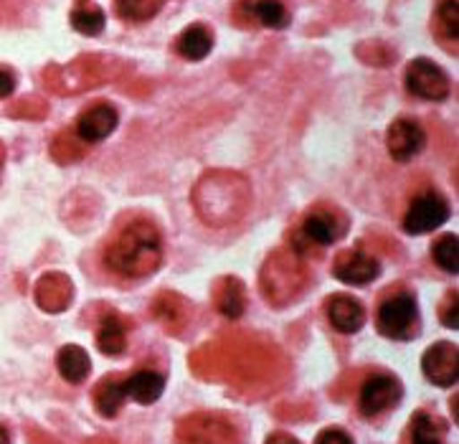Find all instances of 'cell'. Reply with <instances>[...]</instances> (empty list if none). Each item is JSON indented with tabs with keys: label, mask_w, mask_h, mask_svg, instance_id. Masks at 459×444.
<instances>
[{
	"label": "cell",
	"mask_w": 459,
	"mask_h": 444,
	"mask_svg": "<svg viewBox=\"0 0 459 444\" xmlns=\"http://www.w3.org/2000/svg\"><path fill=\"white\" fill-rule=\"evenodd\" d=\"M125 379L127 376H122V373H109V376H104L102 381L94 386L91 401H94V409L104 419L117 416L119 409H122V401L127 399V394H125Z\"/></svg>",
	"instance_id": "ffe728a7"
},
{
	"label": "cell",
	"mask_w": 459,
	"mask_h": 444,
	"mask_svg": "<svg viewBox=\"0 0 459 444\" xmlns=\"http://www.w3.org/2000/svg\"><path fill=\"white\" fill-rule=\"evenodd\" d=\"M130 72V64L109 54H82L69 64H48L44 69V87L59 97H74L90 89L109 84Z\"/></svg>",
	"instance_id": "277c9868"
},
{
	"label": "cell",
	"mask_w": 459,
	"mask_h": 444,
	"mask_svg": "<svg viewBox=\"0 0 459 444\" xmlns=\"http://www.w3.org/2000/svg\"><path fill=\"white\" fill-rule=\"evenodd\" d=\"M356 54L360 57V61L376 64V66H388L396 61V51L391 46L381 44V41H366V44L358 46Z\"/></svg>",
	"instance_id": "d6a6232c"
},
{
	"label": "cell",
	"mask_w": 459,
	"mask_h": 444,
	"mask_svg": "<svg viewBox=\"0 0 459 444\" xmlns=\"http://www.w3.org/2000/svg\"><path fill=\"white\" fill-rule=\"evenodd\" d=\"M446 424L429 412H416L411 416V442L414 444H445Z\"/></svg>",
	"instance_id": "4316f807"
},
{
	"label": "cell",
	"mask_w": 459,
	"mask_h": 444,
	"mask_svg": "<svg viewBox=\"0 0 459 444\" xmlns=\"http://www.w3.org/2000/svg\"><path fill=\"white\" fill-rule=\"evenodd\" d=\"M434 33L439 36V41L457 54V39H459V8L457 3H439L437 13H434Z\"/></svg>",
	"instance_id": "484cf974"
},
{
	"label": "cell",
	"mask_w": 459,
	"mask_h": 444,
	"mask_svg": "<svg viewBox=\"0 0 459 444\" xmlns=\"http://www.w3.org/2000/svg\"><path fill=\"white\" fill-rule=\"evenodd\" d=\"M274 348L259 345L249 338L213 341L191 355V369L201 379L226 381L237 386H256L274 376Z\"/></svg>",
	"instance_id": "6da1fadb"
},
{
	"label": "cell",
	"mask_w": 459,
	"mask_h": 444,
	"mask_svg": "<svg viewBox=\"0 0 459 444\" xmlns=\"http://www.w3.org/2000/svg\"><path fill=\"white\" fill-rule=\"evenodd\" d=\"M345 234H348V216L338 206H327V204L310 208L302 219V229H299V237L307 239L310 244H317V247L335 244Z\"/></svg>",
	"instance_id": "ba28073f"
},
{
	"label": "cell",
	"mask_w": 459,
	"mask_h": 444,
	"mask_svg": "<svg viewBox=\"0 0 459 444\" xmlns=\"http://www.w3.org/2000/svg\"><path fill=\"white\" fill-rule=\"evenodd\" d=\"M178 444H241L237 424L219 412H195L183 416L176 427Z\"/></svg>",
	"instance_id": "8992f818"
},
{
	"label": "cell",
	"mask_w": 459,
	"mask_h": 444,
	"mask_svg": "<svg viewBox=\"0 0 459 444\" xmlns=\"http://www.w3.org/2000/svg\"><path fill=\"white\" fill-rule=\"evenodd\" d=\"M376 327L384 338L391 341H411L419 335V308L411 292L399 290L385 297L376 312Z\"/></svg>",
	"instance_id": "52a82bcc"
},
{
	"label": "cell",
	"mask_w": 459,
	"mask_h": 444,
	"mask_svg": "<svg viewBox=\"0 0 459 444\" xmlns=\"http://www.w3.org/2000/svg\"><path fill=\"white\" fill-rule=\"evenodd\" d=\"M0 444H11V434L5 427H0Z\"/></svg>",
	"instance_id": "ab89813d"
},
{
	"label": "cell",
	"mask_w": 459,
	"mask_h": 444,
	"mask_svg": "<svg viewBox=\"0 0 459 444\" xmlns=\"http://www.w3.org/2000/svg\"><path fill=\"white\" fill-rule=\"evenodd\" d=\"M152 315L165 327V333L180 335L191 326V302L178 292H160L152 300Z\"/></svg>",
	"instance_id": "ac0fdd59"
},
{
	"label": "cell",
	"mask_w": 459,
	"mask_h": 444,
	"mask_svg": "<svg viewBox=\"0 0 459 444\" xmlns=\"http://www.w3.org/2000/svg\"><path fill=\"white\" fill-rule=\"evenodd\" d=\"M191 204L206 226H231L252 208V186L237 170H208L198 178Z\"/></svg>",
	"instance_id": "7a4b0ae2"
},
{
	"label": "cell",
	"mask_w": 459,
	"mask_h": 444,
	"mask_svg": "<svg viewBox=\"0 0 459 444\" xmlns=\"http://www.w3.org/2000/svg\"><path fill=\"white\" fill-rule=\"evenodd\" d=\"M84 444H115L112 440H107V437H91V440H87Z\"/></svg>",
	"instance_id": "f35d334b"
},
{
	"label": "cell",
	"mask_w": 459,
	"mask_h": 444,
	"mask_svg": "<svg viewBox=\"0 0 459 444\" xmlns=\"http://www.w3.org/2000/svg\"><path fill=\"white\" fill-rule=\"evenodd\" d=\"M247 8L254 23L267 26V29H284L292 21L284 3H247Z\"/></svg>",
	"instance_id": "f1b7e54d"
},
{
	"label": "cell",
	"mask_w": 459,
	"mask_h": 444,
	"mask_svg": "<svg viewBox=\"0 0 459 444\" xmlns=\"http://www.w3.org/2000/svg\"><path fill=\"white\" fill-rule=\"evenodd\" d=\"M424 145H427V133L416 119L399 118L391 122L385 133V148L396 163H409L424 150Z\"/></svg>",
	"instance_id": "7c38bea8"
},
{
	"label": "cell",
	"mask_w": 459,
	"mask_h": 444,
	"mask_svg": "<svg viewBox=\"0 0 459 444\" xmlns=\"http://www.w3.org/2000/svg\"><path fill=\"white\" fill-rule=\"evenodd\" d=\"M48 152H51V158L59 165H72L79 163V161L90 152V145H87L84 140H79V135H76L74 127H72V130H61V133L51 140Z\"/></svg>",
	"instance_id": "d4e9b609"
},
{
	"label": "cell",
	"mask_w": 459,
	"mask_h": 444,
	"mask_svg": "<svg viewBox=\"0 0 459 444\" xmlns=\"http://www.w3.org/2000/svg\"><path fill=\"white\" fill-rule=\"evenodd\" d=\"M74 300V282L64 272H46L36 282V302L44 312H64Z\"/></svg>",
	"instance_id": "2e32d148"
},
{
	"label": "cell",
	"mask_w": 459,
	"mask_h": 444,
	"mask_svg": "<svg viewBox=\"0 0 459 444\" xmlns=\"http://www.w3.org/2000/svg\"><path fill=\"white\" fill-rule=\"evenodd\" d=\"M449 219V204L442 193L427 191L416 196L403 216L406 234H429Z\"/></svg>",
	"instance_id": "8fae6325"
},
{
	"label": "cell",
	"mask_w": 459,
	"mask_h": 444,
	"mask_svg": "<svg viewBox=\"0 0 459 444\" xmlns=\"http://www.w3.org/2000/svg\"><path fill=\"white\" fill-rule=\"evenodd\" d=\"M15 89V74L11 69H5V66H0V100H5V97H11Z\"/></svg>",
	"instance_id": "d590c367"
},
{
	"label": "cell",
	"mask_w": 459,
	"mask_h": 444,
	"mask_svg": "<svg viewBox=\"0 0 459 444\" xmlns=\"http://www.w3.org/2000/svg\"><path fill=\"white\" fill-rule=\"evenodd\" d=\"M315 444H353V440H351L348 431L330 427V430H323L315 437Z\"/></svg>",
	"instance_id": "e575fe53"
},
{
	"label": "cell",
	"mask_w": 459,
	"mask_h": 444,
	"mask_svg": "<svg viewBox=\"0 0 459 444\" xmlns=\"http://www.w3.org/2000/svg\"><path fill=\"white\" fill-rule=\"evenodd\" d=\"M165 379L155 370H134L133 376L125 379V394L143 406H150L163 396Z\"/></svg>",
	"instance_id": "44dd1931"
},
{
	"label": "cell",
	"mask_w": 459,
	"mask_h": 444,
	"mask_svg": "<svg viewBox=\"0 0 459 444\" xmlns=\"http://www.w3.org/2000/svg\"><path fill=\"white\" fill-rule=\"evenodd\" d=\"M117 122L119 115L112 104H91L90 109H84L79 115V119H76L74 133L79 135V140H84L87 145H91V143H102V140H107L109 135L115 133Z\"/></svg>",
	"instance_id": "9a60e30c"
},
{
	"label": "cell",
	"mask_w": 459,
	"mask_h": 444,
	"mask_svg": "<svg viewBox=\"0 0 459 444\" xmlns=\"http://www.w3.org/2000/svg\"><path fill=\"white\" fill-rule=\"evenodd\" d=\"M8 115L13 119H30L39 122L48 115V102L41 97H21L15 102L8 104Z\"/></svg>",
	"instance_id": "1f68e13d"
},
{
	"label": "cell",
	"mask_w": 459,
	"mask_h": 444,
	"mask_svg": "<svg viewBox=\"0 0 459 444\" xmlns=\"http://www.w3.org/2000/svg\"><path fill=\"white\" fill-rule=\"evenodd\" d=\"M378 274H381V262L363 249H345L333 262V277L345 284H353V287H363L376 280Z\"/></svg>",
	"instance_id": "4fadbf2b"
},
{
	"label": "cell",
	"mask_w": 459,
	"mask_h": 444,
	"mask_svg": "<svg viewBox=\"0 0 459 444\" xmlns=\"http://www.w3.org/2000/svg\"><path fill=\"white\" fill-rule=\"evenodd\" d=\"M431 257L439 269H445L449 274H457L459 272V239L455 234H445L434 241L431 247Z\"/></svg>",
	"instance_id": "4dcf8cb0"
},
{
	"label": "cell",
	"mask_w": 459,
	"mask_h": 444,
	"mask_svg": "<svg viewBox=\"0 0 459 444\" xmlns=\"http://www.w3.org/2000/svg\"><path fill=\"white\" fill-rule=\"evenodd\" d=\"M211 297H213L216 310L229 320H238L247 310V292H244V284L238 277H221L213 282Z\"/></svg>",
	"instance_id": "d6986e66"
},
{
	"label": "cell",
	"mask_w": 459,
	"mask_h": 444,
	"mask_svg": "<svg viewBox=\"0 0 459 444\" xmlns=\"http://www.w3.org/2000/svg\"><path fill=\"white\" fill-rule=\"evenodd\" d=\"M163 262V237L150 219L122 226L104 249V265L119 277L143 280Z\"/></svg>",
	"instance_id": "3957f363"
},
{
	"label": "cell",
	"mask_w": 459,
	"mask_h": 444,
	"mask_svg": "<svg viewBox=\"0 0 459 444\" xmlns=\"http://www.w3.org/2000/svg\"><path fill=\"white\" fill-rule=\"evenodd\" d=\"M56 366H59V373L64 381H69V384H84L91 370V358L82 345L69 343V345H64L59 353H56Z\"/></svg>",
	"instance_id": "603a6c76"
},
{
	"label": "cell",
	"mask_w": 459,
	"mask_h": 444,
	"mask_svg": "<svg viewBox=\"0 0 459 444\" xmlns=\"http://www.w3.org/2000/svg\"><path fill=\"white\" fill-rule=\"evenodd\" d=\"M3 165H5V145L0 143V170H3Z\"/></svg>",
	"instance_id": "60d3db41"
},
{
	"label": "cell",
	"mask_w": 459,
	"mask_h": 444,
	"mask_svg": "<svg viewBox=\"0 0 459 444\" xmlns=\"http://www.w3.org/2000/svg\"><path fill=\"white\" fill-rule=\"evenodd\" d=\"M211 48H213V33L204 23L188 26L178 36V41H176V51L188 61L206 59L208 54H211Z\"/></svg>",
	"instance_id": "cb8c5ba5"
},
{
	"label": "cell",
	"mask_w": 459,
	"mask_h": 444,
	"mask_svg": "<svg viewBox=\"0 0 459 444\" xmlns=\"http://www.w3.org/2000/svg\"><path fill=\"white\" fill-rule=\"evenodd\" d=\"M267 444H299L292 437V434H287V431H274V434H269Z\"/></svg>",
	"instance_id": "74e56055"
},
{
	"label": "cell",
	"mask_w": 459,
	"mask_h": 444,
	"mask_svg": "<svg viewBox=\"0 0 459 444\" xmlns=\"http://www.w3.org/2000/svg\"><path fill=\"white\" fill-rule=\"evenodd\" d=\"M69 18H72V26L84 36H100L104 30V13L97 3H87V0L74 3Z\"/></svg>",
	"instance_id": "83f0119b"
},
{
	"label": "cell",
	"mask_w": 459,
	"mask_h": 444,
	"mask_svg": "<svg viewBox=\"0 0 459 444\" xmlns=\"http://www.w3.org/2000/svg\"><path fill=\"white\" fill-rule=\"evenodd\" d=\"M403 396V388H401L399 379L396 376H388V373H373L368 376L363 386H360V396H358V409L360 414L368 416H381L388 409H396Z\"/></svg>",
	"instance_id": "9c48e42d"
},
{
	"label": "cell",
	"mask_w": 459,
	"mask_h": 444,
	"mask_svg": "<svg viewBox=\"0 0 459 444\" xmlns=\"http://www.w3.org/2000/svg\"><path fill=\"white\" fill-rule=\"evenodd\" d=\"M97 345L104 355H119L127 348V323L115 310L104 312L100 318Z\"/></svg>",
	"instance_id": "7402d4cb"
},
{
	"label": "cell",
	"mask_w": 459,
	"mask_h": 444,
	"mask_svg": "<svg viewBox=\"0 0 459 444\" xmlns=\"http://www.w3.org/2000/svg\"><path fill=\"white\" fill-rule=\"evenodd\" d=\"M457 290H449L442 300V305H439V318H442V323L446 327H452V330H457L459 327V302H457Z\"/></svg>",
	"instance_id": "836d02e7"
},
{
	"label": "cell",
	"mask_w": 459,
	"mask_h": 444,
	"mask_svg": "<svg viewBox=\"0 0 459 444\" xmlns=\"http://www.w3.org/2000/svg\"><path fill=\"white\" fill-rule=\"evenodd\" d=\"M457 345L449 341L434 343L431 348H427V353L421 358V370L429 379L431 384L449 388L457 384L459 366H457Z\"/></svg>",
	"instance_id": "5bb4252c"
},
{
	"label": "cell",
	"mask_w": 459,
	"mask_h": 444,
	"mask_svg": "<svg viewBox=\"0 0 459 444\" xmlns=\"http://www.w3.org/2000/svg\"><path fill=\"white\" fill-rule=\"evenodd\" d=\"M325 312L330 326L342 335H353L366 323V308L353 295H342L341 292V295L327 297Z\"/></svg>",
	"instance_id": "e0dca14e"
},
{
	"label": "cell",
	"mask_w": 459,
	"mask_h": 444,
	"mask_svg": "<svg viewBox=\"0 0 459 444\" xmlns=\"http://www.w3.org/2000/svg\"><path fill=\"white\" fill-rule=\"evenodd\" d=\"M26 440H29V444H59V440H54L51 434H46L44 430H39L33 424L26 427Z\"/></svg>",
	"instance_id": "8d00e7d4"
},
{
	"label": "cell",
	"mask_w": 459,
	"mask_h": 444,
	"mask_svg": "<svg viewBox=\"0 0 459 444\" xmlns=\"http://www.w3.org/2000/svg\"><path fill=\"white\" fill-rule=\"evenodd\" d=\"M449 404H452V412H455V422H457V396L449 401Z\"/></svg>",
	"instance_id": "b9f144b4"
},
{
	"label": "cell",
	"mask_w": 459,
	"mask_h": 444,
	"mask_svg": "<svg viewBox=\"0 0 459 444\" xmlns=\"http://www.w3.org/2000/svg\"><path fill=\"white\" fill-rule=\"evenodd\" d=\"M406 89L419 100L427 102H442L449 97V76L442 66H437L429 59H414L406 66Z\"/></svg>",
	"instance_id": "30bf717a"
},
{
	"label": "cell",
	"mask_w": 459,
	"mask_h": 444,
	"mask_svg": "<svg viewBox=\"0 0 459 444\" xmlns=\"http://www.w3.org/2000/svg\"><path fill=\"white\" fill-rule=\"evenodd\" d=\"M115 11H117L122 21L145 23V21H152L155 15L163 11V3L160 0H119V3H115Z\"/></svg>",
	"instance_id": "f546056e"
},
{
	"label": "cell",
	"mask_w": 459,
	"mask_h": 444,
	"mask_svg": "<svg viewBox=\"0 0 459 444\" xmlns=\"http://www.w3.org/2000/svg\"><path fill=\"white\" fill-rule=\"evenodd\" d=\"M310 269L295 249H274L259 272V290L272 308H287L305 292Z\"/></svg>",
	"instance_id": "5b68a950"
}]
</instances>
